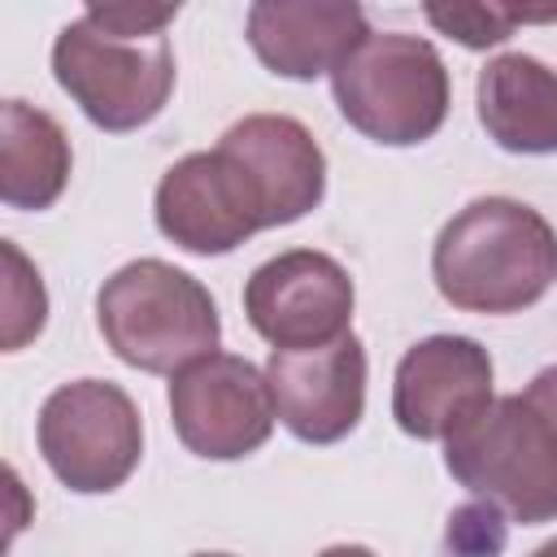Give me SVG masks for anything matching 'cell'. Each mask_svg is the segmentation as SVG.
Returning a JSON list of instances; mask_svg holds the SVG:
<instances>
[{
    "label": "cell",
    "mask_w": 557,
    "mask_h": 557,
    "mask_svg": "<svg viewBox=\"0 0 557 557\" xmlns=\"http://www.w3.org/2000/svg\"><path fill=\"white\" fill-rule=\"evenodd\" d=\"M531 557H557V540H548V544H540Z\"/></svg>",
    "instance_id": "44dd1931"
},
{
    "label": "cell",
    "mask_w": 557,
    "mask_h": 557,
    "mask_svg": "<svg viewBox=\"0 0 557 557\" xmlns=\"http://www.w3.org/2000/svg\"><path fill=\"white\" fill-rule=\"evenodd\" d=\"M444 466L509 522L535 527L557 518V435L522 392L492 400L483 418L444 440Z\"/></svg>",
    "instance_id": "277c9868"
},
{
    "label": "cell",
    "mask_w": 557,
    "mask_h": 557,
    "mask_svg": "<svg viewBox=\"0 0 557 557\" xmlns=\"http://www.w3.org/2000/svg\"><path fill=\"white\" fill-rule=\"evenodd\" d=\"M492 409V357L470 335L418 339L392 379V418L413 440H453Z\"/></svg>",
    "instance_id": "9c48e42d"
},
{
    "label": "cell",
    "mask_w": 557,
    "mask_h": 557,
    "mask_svg": "<svg viewBox=\"0 0 557 557\" xmlns=\"http://www.w3.org/2000/svg\"><path fill=\"white\" fill-rule=\"evenodd\" d=\"M274 396L265 370L239 352H209L170 383V422L187 453L205 461H239L274 431Z\"/></svg>",
    "instance_id": "52a82bcc"
},
{
    "label": "cell",
    "mask_w": 557,
    "mask_h": 557,
    "mask_svg": "<svg viewBox=\"0 0 557 557\" xmlns=\"http://www.w3.org/2000/svg\"><path fill=\"white\" fill-rule=\"evenodd\" d=\"M370 35L352 0H257L248 9V44L278 78H318Z\"/></svg>",
    "instance_id": "4fadbf2b"
},
{
    "label": "cell",
    "mask_w": 557,
    "mask_h": 557,
    "mask_svg": "<svg viewBox=\"0 0 557 557\" xmlns=\"http://www.w3.org/2000/svg\"><path fill=\"white\" fill-rule=\"evenodd\" d=\"M348 270L318 252L292 248L261 261L244 283V313L252 331L274 348H322L348 335L352 322Z\"/></svg>",
    "instance_id": "ba28073f"
},
{
    "label": "cell",
    "mask_w": 557,
    "mask_h": 557,
    "mask_svg": "<svg viewBox=\"0 0 557 557\" xmlns=\"http://www.w3.org/2000/svg\"><path fill=\"white\" fill-rule=\"evenodd\" d=\"M4 352H17L26 348L44 322H48V292H44V278L39 270L22 257V248L13 239H4Z\"/></svg>",
    "instance_id": "2e32d148"
},
{
    "label": "cell",
    "mask_w": 557,
    "mask_h": 557,
    "mask_svg": "<svg viewBox=\"0 0 557 557\" xmlns=\"http://www.w3.org/2000/svg\"><path fill=\"white\" fill-rule=\"evenodd\" d=\"M548 17H557V9L527 13V9H500V4H426V22L466 48H496L513 35L518 22H548Z\"/></svg>",
    "instance_id": "e0dca14e"
},
{
    "label": "cell",
    "mask_w": 557,
    "mask_h": 557,
    "mask_svg": "<svg viewBox=\"0 0 557 557\" xmlns=\"http://www.w3.org/2000/svg\"><path fill=\"white\" fill-rule=\"evenodd\" d=\"M52 74L100 131L126 135L165 109L174 91V52L165 35L122 39L78 17L52 44Z\"/></svg>",
    "instance_id": "5b68a950"
},
{
    "label": "cell",
    "mask_w": 557,
    "mask_h": 557,
    "mask_svg": "<svg viewBox=\"0 0 557 557\" xmlns=\"http://www.w3.org/2000/svg\"><path fill=\"white\" fill-rule=\"evenodd\" d=\"M83 17H91L109 35L148 39V35H165V26L178 17V4H87Z\"/></svg>",
    "instance_id": "ac0fdd59"
},
{
    "label": "cell",
    "mask_w": 557,
    "mask_h": 557,
    "mask_svg": "<svg viewBox=\"0 0 557 557\" xmlns=\"http://www.w3.org/2000/svg\"><path fill=\"white\" fill-rule=\"evenodd\" d=\"M522 396H527V405L548 422V431L557 435V366H544V370L527 383Z\"/></svg>",
    "instance_id": "d6986e66"
},
{
    "label": "cell",
    "mask_w": 557,
    "mask_h": 557,
    "mask_svg": "<svg viewBox=\"0 0 557 557\" xmlns=\"http://www.w3.org/2000/svg\"><path fill=\"white\" fill-rule=\"evenodd\" d=\"M335 104L352 131L374 144L409 148L431 139L448 117V70L431 39L383 30L366 35L331 74Z\"/></svg>",
    "instance_id": "3957f363"
},
{
    "label": "cell",
    "mask_w": 557,
    "mask_h": 557,
    "mask_svg": "<svg viewBox=\"0 0 557 557\" xmlns=\"http://www.w3.org/2000/svg\"><path fill=\"white\" fill-rule=\"evenodd\" d=\"M70 183V139L61 122L26 100L0 113V200L9 209H48Z\"/></svg>",
    "instance_id": "9a60e30c"
},
{
    "label": "cell",
    "mask_w": 557,
    "mask_h": 557,
    "mask_svg": "<svg viewBox=\"0 0 557 557\" xmlns=\"http://www.w3.org/2000/svg\"><path fill=\"white\" fill-rule=\"evenodd\" d=\"M39 453L70 492H113L135 474L144 453L139 409L109 379L61 383L39 409Z\"/></svg>",
    "instance_id": "8992f818"
},
{
    "label": "cell",
    "mask_w": 557,
    "mask_h": 557,
    "mask_svg": "<svg viewBox=\"0 0 557 557\" xmlns=\"http://www.w3.org/2000/svg\"><path fill=\"white\" fill-rule=\"evenodd\" d=\"M318 557H374V553L361 548V544H331V548H322Z\"/></svg>",
    "instance_id": "ffe728a7"
},
{
    "label": "cell",
    "mask_w": 557,
    "mask_h": 557,
    "mask_svg": "<svg viewBox=\"0 0 557 557\" xmlns=\"http://www.w3.org/2000/svg\"><path fill=\"white\" fill-rule=\"evenodd\" d=\"M191 557H231V553H191Z\"/></svg>",
    "instance_id": "7402d4cb"
},
{
    "label": "cell",
    "mask_w": 557,
    "mask_h": 557,
    "mask_svg": "<svg viewBox=\"0 0 557 557\" xmlns=\"http://www.w3.org/2000/svg\"><path fill=\"white\" fill-rule=\"evenodd\" d=\"M431 278L453 309L518 313L557 278V231L522 200L479 196L435 235Z\"/></svg>",
    "instance_id": "6da1fadb"
},
{
    "label": "cell",
    "mask_w": 557,
    "mask_h": 557,
    "mask_svg": "<svg viewBox=\"0 0 557 557\" xmlns=\"http://www.w3.org/2000/svg\"><path fill=\"white\" fill-rule=\"evenodd\" d=\"M474 104L483 131L505 152H522V157L557 152V70H548L540 57L527 52L492 57L479 70Z\"/></svg>",
    "instance_id": "5bb4252c"
},
{
    "label": "cell",
    "mask_w": 557,
    "mask_h": 557,
    "mask_svg": "<svg viewBox=\"0 0 557 557\" xmlns=\"http://www.w3.org/2000/svg\"><path fill=\"white\" fill-rule=\"evenodd\" d=\"M265 383L278 422L305 444H335L366 413V344L348 331L322 348H270Z\"/></svg>",
    "instance_id": "8fae6325"
},
{
    "label": "cell",
    "mask_w": 557,
    "mask_h": 557,
    "mask_svg": "<svg viewBox=\"0 0 557 557\" xmlns=\"http://www.w3.org/2000/svg\"><path fill=\"white\" fill-rule=\"evenodd\" d=\"M152 213L161 235L196 257H222L248 235L265 231L252 187L222 148L187 152L174 161L157 183Z\"/></svg>",
    "instance_id": "30bf717a"
},
{
    "label": "cell",
    "mask_w": 557,
    "mask_h": 557,
    "mask_svg": "<svg viewBox=\"0 0 557 557\" xmlns=\"http://www.w3.org/2000/svg\"><path fill=\"white\" fill-rule=\"evenodd\" d=\"M218 148L252 187L265 231L300 222L326 196V157L318 139L287 113H252L226 126Z\"/></svg>",
    "instance_id": "7c38bea8"
},
{
    "label": "cell",
    "mask_w": 557,
    "mask_h": 557,
    "mask_svg": "<svg viewBox=\"0 0 557 557\" xmlns=\"http://www.w3.org/2000/svg\"><path fill=\"white\" fill-rule=\"evenodd\" d=\"M96 322L113 357L144 374H178L218 352L222 339L209 287L161 257H139L113 270L96 292Z\"/></svg>",
    "instance_id": "7a4b0ae2"
}]
</instances>
